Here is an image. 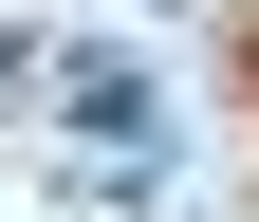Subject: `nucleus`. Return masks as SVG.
<instances>
[{
  "mask_svg": "<svg viewBox=\"0 0 259 222\" xmlns=\"http://www.w3.org/2000/svg\"><path fill=\"white\" fill-rule=\"evenodd\" d=\"M37 56H56V37H0V111H19V93H37Z\"/></svg>",
  "mask_w": 259,
  "mask_h": 222,
  "instance_id": "obj_1",
  "label": "nucleus"
}]
</instances>
